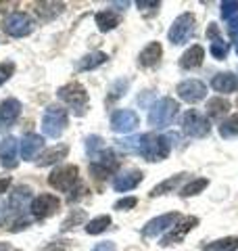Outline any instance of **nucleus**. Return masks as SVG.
<instances>
[{"label": "nucleus", "mask_w": 238, "mask_h": 251, "mask_svg": "<svg viewBox=\"0 0 238 251\" xmlns=\"http://www.w3.org/2000/svg\"><path fill=\"white\" fill-rule=\"evenodd\" d=\"M19 157H21L19 140L15 136H4L2 143H0V166L4 170H15L19 166Z\"/></svg>", "instance_id": "nucleus-17"}, {"label": "nucleus", "mask_w": 238, "mask_h": 251, "mask_svg": "<svg viewBox=\"0 0 238 251\" xmlns=\"http://www.w3.org/2000/svg\"><path fill=\"white\" fill-rule=\"evenodd\" d=\"M138 205V197H134V195H128V197H121V199H117L115 201V205L113 209L115 211H130Z\"/></svg>", "instance_id": "nucleus-39"}, {"label": "nucleus", "mask_w": 238, "mask_h": 251, "mask_svg": "<svg viewBox=\"0 0 238 251\" xmlns=\"http://www.w3.org/2000/svg\"><path fill=\"white\" fill-rule=\"evenodd\" d=\"M90 251H117V245H115L113 241H100Z\"/></svg>", "instance_id": "nucleus-43"}, {"label": "nucleus", "mask_w": 238, "mask_h": 251, "mask_svg": "<svg viewBox=\"0 0 238 251\" xmlns=\"http://www.w3.org/2000/svg\"><path fill=\"white\" fill-rule=\"evenodd\" d=\"M236 54H238V44H236Z\"/></svg>", "instance_id": "nucleus-50"}, {"label": "nucleus", "mask_w": 238, "mask_h": 251, "mask_svg": "<svg viewBox=\"0 0 238 251\" xmlns=\"http://www.w3.org/2000/svg\"><path fill=\"white\" fill-rule=\"evenodd\" d=\"M207 38H209V52L213 59L217 61H226L228 52H230V42H226L221 38V31L217 23H209L207 27Z\"/></svg>", "instance_id": "nucleus-18"}, {"label": "nucleus", "mask_w": 238, "mask_h": 251, "mask_svg": "<svg viewBox=\"0 0 238 251\" xmlns=\"http://www.w3.org/2000/svg\"><path fill=\"white\" fill-rule=\"evenodd\" d=\"M111 224H113V220H111V216L102 214V216H96V218L88 220V224L84 226V230H86V234H90V237H96V234L107 232V230L111 228Z\"/></svg>", "instance_id": "nucleus-31"}, {"label": "nucleus", "mask_w": 238, "mask_h": 251, "mask_svg": "<svg viewBox=\"0 0 238 251\" xmlns=\"http://www.w3.org/2000/svg\"><path fill=\"white\" fill-rule=\"evenodd\" d=\"M67 4L65 2H52V0H46V2H34V13L40 21L44 23H50L57 17H61L65 13Z\"/></svg>", "instance_id": "nucleus-23"}, {"label": "nucleus", "mask_w": 238, "mask_h": 251, "mask_svg": "<svg viewBox=\"0 0 238 251\" xmlns=\"http://www.w3.org/2000/svg\"><path fill=\"white\" fill-rule=\"evenodd\" d=\"M57 97L59 100L73 109L77 115H84L86 109H88V90L79 82H67L65 86H61L57 90Z\"/></svg>", "instance_id": "nucleus-7"}, {"label": "nucleus", "mask_w": 238, "mask_h": 251, "mask_svg": "<svg viewBox=\"0 0 238 251\" xmlns=\"http://www.w3.org/2000/svg\"><path fill=\"white\" fill-rule=\"evenodd\" d=\"M102 149H107V147H105V140H102L100 136H94V134L86 136V153H88L90 157L98 155Z\"/></svg>", "instance_id": "nucleus-36"}, {"label": "nucleus", "mask_w": 238, "mask_h": 251, "mask_svg": "<svg viewBox=\"0 0 238 251\" xmlns=\"http://www.w3.org/2000/svg\"><path fill=\"white\" fill-rule=\"evenodd\" d=\"M61 209V197L52 193H40L38 197H34L29 205V214L34 220H48Z\"/></svg>", "instance_id": "nucleus-11"}, {"label": "nucleus", "mask_w": 238, "mask_h": 251, "mask_svg": "<svg viewBox=\"0 0 238 251\" xmlns=\"http://www.w3.org/2000/svg\"><path fill=\"white\" fill-rule=\"evenodd\" d=\"M71 243L73 241H69V239H54L50 243H46L44 247H40V251H69Z\"/></svg>", "instance_id": "nucleus-41"}, {"label": "nucleus", "mask_w": 238, "mask_h": 251, "mask_svg": "<svg viewBox=\"0 0 238 251\" xmlns=\"http://www.w3.org/2000/svg\"><path fill=\"white\" fill-rule=\"evenodd\" d=\"M236 107H238V97H236Z\"/></svg>", "instance_id": "nucleus-49"}, {"label": "nucleus", "mask_w": 238, "mask_h": 251, "mask_svg": "<svg viewBox=\"0 0 238 251\" xmlns=\"http://www.w3.org/2000/svg\"><path fill=\"white\" fill-rule=\"evenodd\" d=\"M161 59H163V46H161V42L153 40V42H148L144 49L140 50L138 65L144 67V69H155L159 63H161Z\"/></svg>", "instance_id": "nucleus-22"}, {"label": "nucleus", "mask_w": 238, "mask_h": 251, "mask_svg": "<svg viewBox=\"0 0 238 251\" xmlns=\"http://www.w3.org/2000/svg\"><path fill=\"white\" fill-rule=\"evenodd\" d=\"M182 132L188 138H207L211 134V122L196 109H188L182 115Z\"/></svg>", "instance_id": "nucleus-9"}, {"label": "nucleus", "mask_w": 238, "mask_h": 251, "mask_svg": "<svg viewBox=\"0 0 238 251\" xmlns=\"http://www.w3.org/2000/svg\"><path fill=\"white\" fill-rule=\"evenodd\" d=\"M69 126V111L61 105H48L42 113V132L48 138H61Z\"/></svg>", "instance_id": "nucleus-4"}, {"label": "nucleus", "mask_w": 238, "mask_h": 251, "mask_svg": "<svg viewBox=\"0 0 238 251\" xmlns=\"http://www.w3.org/2000/svg\"><path fill=\"white\" fill-rule=\"evenodd\" d=\"M228 34H230V38H238V17L228 21Z\"/></svg>", "instance_id": "nucleus-44"}, {"label": "nucleus", "mask_w": 238, "mask_h": 251, "mask_svg": "<svg viewBox=\"0 0 238 251\" xmlns=\"http://www.w3.org/2000/svg\"><path fill=\"white\" fill-rule=\"evenodd\" d=\"M188 180V174L186 172H180V174H173L169 178H165L163 182L155 184L153 188H150L148 197L150 199H157V197H163V195H169V193H176L178 188H182V182H186Z\"/></svg>", "instance_id": "nucleus-21"}, {"label": "nucleus", "mask_w": 238, "mask_h": 251, "mask_svg": "<svg viewBox=\"0 0 238 251\" xmlns=\"http://www.w3.org/2000/svg\"><path fill=\"white\" fill-rule=\"evenodd\" d=\"M209 186V178H192V180H188V182L180 188V197H184V199H188V197H196V195H201L205 188Z\"/></svg>", "instance_id": "nucleus-33"}, {"label": "nucleus", "mask_w": 238, "mask_h": 251, "mask_svg": "<svg viewBox=\"0 0 238 251\" xmlns=\"http://www.w3.org/2000/svg\"><path fill=\"white\" fill-rule=\"evenodd\" d=\"M142 178H144V174H142V170H138V168L121 170L111 180V188H113L115 193H130L142 182Z\"/></svg>", "instance_id": "nucleus-16"}, {"label": "nucleus", "mask_w": 238, "mask_h": 251, "mask_svg": "<svg viewBox=\"0 0 238 251\" xmlns=\"http://www.w3.org/2000/svg\"><path fill=\"white\" fill-rule=\"evenodd\" d=\"M17 6V2H0V13H6V11H11Z\"/></svg>", "instance_id": "nucleus-48"}, {"label": "nucleus", "mask_w": 238, "mask_h": 251, "mask_svg": "<svg viewBox=\"0 0 238 251\" xmlns=\"http://www.w3.org/2000/svg\"><path fill=\"white\" fill-rule=\"evenodd\" d=\"M130 88V80L128 77H119V80H115L113 84H111V88H109V100L113 103V100L117 99H121L125 92H128Z\"/></svg>", "instance_id": "nucleus-35"}, {"label": "nucleus", "mask_w": 238, "mask_h": 251, "mask_svg": "<svg viewBox=\"0 0 238 251\" xmlns=\"http://www.w3.org/2000/svg\"><path fill=\"white\" fill-rule=\"evenodd\" d=\"M221 17L228 19V21H232L238 17V2H221Z\"/></svg>", "instance_id": "nucleus-42"}, {"label": "nucleus", "mask_w": 238, "mask_h": 251, "mask_svg": "<svg viewBox=\"0 0 238 251\" xmlns=\"http://www.w3.org/2000/svg\"><path fill=\"white\" fill-rule=\"evenodd\" d=\"M148 163H157V161H163L167 159L169 153H171V143H169V136L165 134H144L140 138V151H138Z\"/></svg>", "instance_id": "nucleus-2"}, {"label": "nucleus", "mask_w": 238, "mask_h": 251, "mask_svg": "<svg viewBox=\"0 0 238 251\" xmlns=\"http://www.w3.org/2000/svg\"><path fill=\"white\" fill-rule=\"evenodd\" d=\"M211 88L215 92H219L221 97H224V94H230V92H236L238 90V75L234 72H221L217 75H213Z\"/></svg>", "instance_id": "nucleus-26"}, {"label": "nucleus", "mask_w": 238, "mask_h": 251, "mask_svg": "<svg viewBox=\"0 0 238 251\" xmlns=\"http://www.w3.org/2000/svg\"><path fill=\"white\" fill-rule=\"evenodd\" d=\"M136 6L140 9V13L142 15H155L159 9H161V2H159V0H138L136 2Z\"/></svg>", "instance_id": "nucleus-40"}, {"label": "nucleus", "mask_w": 238, "mask_h": 251, "mask_svg": "<svg viewBox=\"0 0 238 251\" xmlns=\"http://www.w3.org/2000/svg\"><path fill=\"white\" fill-rule=\"evenodd\" d=\"M203 61H205V49L201 44H192V46H188L184 54L180 57V67L184 69V72H194V69L203 65Z\"/></svg>", "instance_id": "nucleus-25"}, {"label": "nucleus", "mask_w": 238, "mask_h": 251, "mask_svg": "<svg viewBox=\"0 0 238 251\" xmlns=\"http://www.w3.org/2000/svg\"><path fill=\"white\" fill-rule=\"evenodd\" d=\"M194 34H196V17H194V13L186 11V13L178 15V19L171 23L167 38L173 46H182V44L192 40Z\"/></svg>", "instance_id": "nucleus-8"}, {"label": "nucleus", "mask_w": 238, "mask_h": 251, "mask_svg": "<svg viewBox=\"0 0 238 251\" xmlns=\"http://www.w3.org/2000/svg\"><path fill=\"white\" fill-rule=\"evenodd\" d=\"M34 191L27 186V184H19L15 186L11 195H9V214L17 216V218H23L25 214V209L31 205V201H34Z\"/></svg>", "instance_id": "nucleus-15"}, {"label": "nucleus", "mask_w": 238, "mask_h": 251, "mask_svg": "<svg viewBox=\"0 0 238 251\" xmlns=\"http://www.w3.org/2000/svg\"><path fill=\"white\" fill-rule=\"evenodd\" d=\"M2 29L11 38H25L29 34H34L36 21L25 11H13L2 19Z\"/></svg>", "instance_id": "nucleus-6"}, {"label": "nucleus", "mask_w": 238, "mask_h": 251, "mask_svg": "<svg viewBox=\"0 0 238 251\" xmlns=\"http://www.w3.org/2000/svg\"><path fill=\"white\" fill-rule=\"evenodd\" d=\"M219 136L221 138H236L238 136V113H232L219 124Z\"/></svg>", "instance_id": "nucleus-34"}, {"label": "nucleus", "mask_w": 238, "mask_h": 251, "mask_svg": "<svg viewBox=\"0 0 238 251\" xmlns=\"http://www.w3.org/2000/svg\"><path fill=\"white\" fill-rule=\"evenodd\" d=\"M140 138L142 136H130V138H119L115 140L119 149H123V151L128 153H138L140 151Z\"/></svg>", "instance_id": "nucleus-37"}, {"label": "nucleus", "mask_w": 238, "mask_h": 251, "mask_svg": "<svg viewBox=\"0 0 238 251\" xmlns=\"http://www.w3.org/2000/svg\"><path fill=\"white\" fill-rule=\"evenodd\" d=\"M176 92L188 105H196V103H201V100L207 99V86H205V82L196 80V77H188V80L180 82Z\"/></svg>", "instance_id": "nucleus-14"}, {"label": "nucleus", "mask_w": 238, "mask_h": 251, "mask_svg": "<svg viewBox=\"0 0 238 251\" xmlns=\"http://www.w3.org/2000/svg\"><path fill=\"white\" fill-rule=\"evenodd\" d=\"M21 100L15 99V97H9L0 103V128H11V126L19 120L21 115Z\"/></svg>", "instance_id": "nucleus-20"}, {"label": "nucleus", "mask_w": 238, "mask_h": 251, "mask_svg": "<svg viewBox=\"0 0 238 251\" xmlns=\"http://www.w3.org/2000/svg\"><path fill=\"white\" fill-rule=\"evenodd\" d=\"M117 168H119V159H117V155H115L113 149H102L98 155L92 157V161L88 166L90 176H92V180H96L98 186L102 182H107L109 176H115Z\"/></svg>", "instance_id": "nucleus-3"}, {"label": "nucleus", "mask_w": 238, "mask_h": 251, "mask_svg": "<svg viewBox=\"0 0 238 251\" xmlns=\"http://www.w3.org/2000/svg\"><path fill=\"white\" fill-rule=\"evenodd\" d=\"M107 61H109L107 52H102V50L88 52L75 63V72H92V69H98L100 65H105Z\"/></svg>", "instance_id": "nucleus-29"}, {"label": "nucleus", "mask_w": 238, "mask_h": 251, "mask_svg": "<svg viewBox=\"0 0 238 251\" xmlns=\"http://www.w3.org/2000/svg\"><path fill=\"white\" fill-rule=\"evenodd\" d=\"M6 207H9V205L0 199V226H2L6 222V218H9V209H6Z\"/></svg>", "instance_id": "nucleus-45"}, {"label": "nucleus", "mask_w": 238, "mask_h": 251, "mask_svg": "<svg viewBox=\"0 0 238 251\" xmlns=\"http://www.w3.org/2000/svg\"><path fill=\"white\" fill-rule=\"evenodd\" d=\"M94 21H96V27L100 34H107V31H113L121 23V15L115 13L113 9H102L94 15Z\"/></svg>", "instance_id": "nucleus-28"}, {"label": "nucleus", "mask_w": 238, "mask_h": 251, "mask_svg": "<svg viewBox=\"0 0 238 251\" xmlns=\"http://www.w3.org/2000/svg\"><path fill=\"white\" fill-rule=\"evenodd\" d=\"M69 155V147L67 145H57V147H50V149H44L42 155L36 159V166L38 168H48L54 166V163L63 161L65 157Z\"/></svg>", "instance_id": "nucleus-27"}, {"label": "nucleus", "mask_w": 238, "mask_h": 251, "mask_svg": "<svg viewBox=\"0 0 238 251\" xmlns=\"http://www.w3.org/2000/svg\"><path fill=\"white\" fill-rule=\"evenodd\" d=\"M140 126V117L134 109H115L111 113L109 120V128L115 132V134H132Z\"/></svg>", "instance_id": "nucleus-12"}, {"label": "nucleus", "mask_w": 238, "mask_h": 251, "mask_svg": "<svg viewBox=\"0 0 238 251\" xmlns=\"http://www.w3.org/2000/svg\"><path fill=\"white\" fill-rule=\"evenodd\" d=\"M203 251H238V234L234 237H221L211 243H205L201 247Z\"/></svg>", "instance_id": "nucleus-32"}, {"label": "nucleus", "mask_w": 238, "mask_h": 251, "mask_svg": "<svg viewBox=\"0 0 238 251\" xmlns=\"http://www.w3.org/2000/svg\"><path fill=\"white\" fill-rule=\"evenodd\" d=\"M19 149H21V157L25 161H36L44 151V136L29 132V134H25L21 138Z\"/></svg>", "instance_id": "nucleus-19"}, {"label": "nucleus", "mask_w": 238, "mask_h": 251, "mask_svg": "<svg viewBox=\"0 0 238 251\" xmlns=\"http://www.w3.org/2000/svg\"><path fill=\"white\" fill-rule=\"evenodd\" d=\"M0 251H21V249H19V247H15V245H11V243L0 241Z\"/></svg>", "instance_id": "nucleus-47"}, {"label": "nucleus", "mask_w": 238, "mask_h": 251, "mask_svg": "<svg viewBox=\"0 0 238 251\" xmlns=\"http://www.w3.org/2000/svg\"><path fill=\"white\" fill-rule=\"evenodd\" d=\"M11 188V176H0V195Z\"/></svg>", "instance_id": "nucleus-46"}, {"label": "nucleus", "mask_w": 238, "mask_h": 251, "mask_svg": "<svg viewBox=\"0 0 238 251\" xmlns=\"http://www.w3.org/2000/svg\"><path fill=\"white\" fill-rule=\"evenodd\" d=\"M180 111V105L176 99L171 97H163V99H157L153 107L148 109V126L155 130H163L167 126L173 124V120L178 117Z\"/></svg>", "instance_id": "nucleus-1"}, {"label": "nucleus", "mask_w": 238, "mask_h": 251, "mask_svg": "<svg viewBox=\"0 0 238 251\" xmlns=\"http://www.w3.org/2000/svg\"><path fill=\"white\" fill-rule=\"evenodd\" d=\"M48 184L59 193H73L77 186H82L79 168L73 166V163H65V166L54 168L48 176Z\"/></svg>", "instance_id": "nucleus-5"}, {"label": "nucleus", "mask_w": 238, "mask_h": 251, "mask_svg": "<svg viewBox=\"0 0 238 251\" xmlns=\"http://www.w3.org/2000/svg\"><path fill=\"white\" fill-rule=\"evenodd\" d=\"M207 120L209 122H224L226 117H230V109H232V103L226 99V97H213L207 100Z\"/></svg>", "instance_id": "nucleus-24"}, {"label": "nucleus", "mask_w": 238, "mask_h": 251, "mask_svg": "<svg viewBox=\"0 0 238 251\" xmlns=\"http://www.w3.org/2000/svg\"><path fill=\"white\" fill-rule=\"evenodd\" d=\"M88 224V214H86V209H71L67 218L61 222V234H65V232H71V230H75L77 226H86Z\"/></svg>", "instance_id": "nucleus-30"}, {"label": "nucleus", "mask_w": 238, "mask_h": 251, "mask_svg": "<svg viewBox=\"0 0 238 251\" xmlns=\"http://www.w3.org/2000/svg\"><path fill=\"white\" fill-rule=\"evenodd\" d=\"M15 69H17L15 61H2L0 63V86H4L15 75Z\"/></svg>", "instance_id": "nucleus-38"}, {"label": "nucleus", "mask_w": 238, "mask_h": 251, "mask_svg": "<svg viewBox=\"0 0 238 251\" xmlns=\"http://www.w3.org/2000/svg\"><path fill=\"white\" fill-rule=\"evenodd\" d=\"M198 224H201V220H198L196 216H182L180 222L173 226L169 232H165L163 237H161V243H159V245H161V247L178 245V243L184 241V239H186V234H188L190 230H194Z\"/></svg>", "instance_id": "nucleus-13"}, {"label": "nucleus", "mask_w": 238, "mask_h": 251, "mask_svg": "<svg viewBox=\"0 0 238 251\" xmlns=\"http://www.w3.org/2000/svg\"><path fill=\"white\" fill-rule=\"evenodd\" d=\"M182 220V214L180 211H167V214H161V216H155L153 220H148V222L142 226L140 234L144 239H155V237H161V234L169 232L173 226Z\"/></svg>", "instance_id": "nucleus-10"}]
</instances>
